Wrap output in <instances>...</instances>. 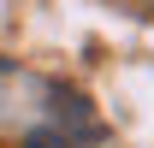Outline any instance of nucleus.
Returning a JSON list of instances; mask_svg holds the SVG:
<instances>
[{
    "mask_svg": "<svg viewBox=\"0 0 154 148\" xmlns=\"http://www.w3.org/2000/svg\"><path fill=\"white\" fill-rule=\"evenodd\" d=\"M24 148H77L71 136H59V130H30V142Z\"/></svg>",
    "mask_w": 154,
    "mask_h": 148,
    "instance_id": "nucleus-1",
    "label": "nucleus"
},
{
    "mask_svg": "<svg viewBox=\"0 0 154 148\" xmlns=\"http://www.w3.org/2000/svg\"><path fill=\"white\" fill-rule=\"evenodd\" d=\"M119 12H131V18H154V0H119Z\"/></svg>",
    "mask_w": 154,
    "mask_h": 148,
    "instance_id": "nucleus-2",
    "label": "nucleus"
}]
</instances>
